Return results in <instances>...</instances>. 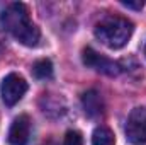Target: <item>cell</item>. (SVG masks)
<instances>
[{"label":"cell","instance_id":"6da1fadb","mask_svg":"<svg viewBox=\"0 0 146 145\" xmlns=\"http://www.w3.org/2000/svg\"><path fill=\"white\" fill-rule=\"evenodd\" d=\"M2 26L24 46H36L41 39V33L29 17V10L22 2L9 3L2 15Z\"/></svg>","mask_w":146,"mask_h":145},{"label":"cell","instance_id":"7a4b0ae2","mask_svg":"<svg viewBox=\"0 0 146 145\" xmlns=\"http://www.w3.org/2000/svg\"><path fill=\"white\" fill-rule=\"evenodd\" d=\"M134 26L129 19L121 15H107L95 24V36L110 50H119L127 44Z\"/></svg>","mask_w":146,"mask_h":145},{"label":"cell","instance_id":"3957f363","mask_svg":"<svg viewBox=\"0 0 146 145\" xmlns=\"http://www.w3.org/2000/svg\"><path fill=\"white\" fill-rule=\"evenodd\" d=\"M126 138L133 145H146V106L134 108L126 121Z\"/></svg>","mask_w":146,"mask_h":145},{"label":"cell","instance_id":"277c9868","mask_svg":"<svg viewBox=\"0 0 146 145\" xmlns=\"http://www.w3.org/2000/svg\"><path fill=\"white\" fill-rule=\"evenodd\" d=\"M0 92H2V101L7 106H14L27 92V82L24 80V77H21L17 73H9L2 80Z\"/></svg>","mask_w":146,"mask_h":145},{"label":"cell","instance_id":"5b68a950","mask_svg":"<svg viewBox=\"0 0 146 145\" xmlns=\"http://www.w3.org/2000/svg\"><path fill=\"white\" fill-rule=\"evenodd\" d=\"M82 60L88 68H94L99 73H104V75H109V77H117L121 73L119 63H115L109 58H106L104 55L97 53L94 48H85L83 53H82Z\"/></svg>","mask_w":146,"mask_h":145},{"label":"cell","instance_id":"8992f818","mask_svg":"<svg viewBox=\"0 0 146 145\" xmlns=\"http://www.w3.org/2000/svg\"><path fill=\"white\" fill-rule=\"evenodd\" d=\"M31 138V119L27 114H21L12 121L9 130V144L10 145H27Z\"/></svg>","mask_w":146,"mask_h":145},{"label":"cell","instance_id":"52a82bcc","mask_svg":"<svg viewBox=\"0 0 146 145\" xmlns=\"http://www.w3.org/2000/svg\"><path fill=\"white\" fill-rule=\"evenodd\" d=\"M82 106L87 116L90 118H97L104 113V101H102V96L95 91V89H90L87 92H83L82 96Z\"/></svg>","mask_w":146,"mask_h":145},{"label":"cell","instance_id":"ba28073f","mask_svg":"<svg viewBox=\"0 0 146 145\" xmlns=\"http://www.w3.org/2000/svg\"><path fill=\"white\" fill-rule=\"evenodd\" d=\"M94 145H115V137L107 126H97L92 135Z\"/></svg>","mask_w":146,"mask_h":145},{"label":"cell","instance_id":"9c48e42d","mask_svg":"<svg viewBox=\"0 0 146 145\" xmlns=\"http://www.w3.org/2000/svg\"><path fill=\"white\" fill-rule=\"evenodd\" d=\"M33 73H34L36 79H41V80L49 79L53 75V63L49 60H46V58L44 60H37L33 65Z\"/></svg>","mask_w":146,"mask_h":145},{"label":"cell","instance_id":"30bf717a","mask_svg":"<svg viewBox=\"0 0 146 145\" xmlns=\"http://www.w3.org/2000/svg\"><path fill=\"white\" fill-rule=\"evenodd\" d=\"M63 145H83L82 133H80V132H76V130H70V132H66Z\"/></svg>","mask_w":146,"mask_h":145},{"label":"cell","instance_id":"8fae6325","mask_svg":"<svg viewBox=\"0 0 146 145\" xmlns=\"http://www.w3.org/2000/svg\"><path fill=\"white\" fill-rule=\"evenodd\" d=\"M124 7H127V9H133V10H141L143 7H145V2H141V0H138V2H129V0H122L121 2Z\"/></svg>","mask_w":146,"mask_h":145},{"label":"cell","instance_id":"7c38bea8","mask_svg":"<svg viewBox=\"0 0 146 145\" xmlns=\"http://www.w3.org/2000/svg\"><path fill=\"white\" fill-rule=\"evenodd\" d=\"M0 55H2V41H0Z\"/></svg>","mask_w":146,"mask_h":145},{"label":"cell","instance_id":"4fadbf2b","mask_svg":"<svg viewBox=\"0 0 146 145\" xmlns=\"http://www.w3.org/2000/svg\"><path fill=\"white\" fill-rule=\"evenodd\" d=\"M145 55H146V48H145Z\"/></svg>","mask_w":146,"mask_h":145}]
</instances>
